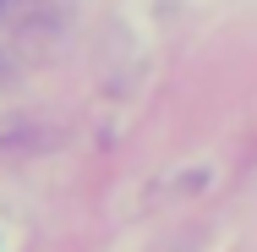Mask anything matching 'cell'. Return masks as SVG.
I'll list each match as a JSON object with an SVG mask.
<instances>
[]
</instances>
